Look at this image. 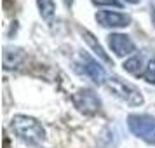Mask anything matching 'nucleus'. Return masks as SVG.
<instances>
[{"instance_id": "obj_1", "label": "nucleus", "mask_w": 155, "mask_h": 148, "mask_svg": "<svg viewBox=\"0 0 155 148\" xmlns=\"http://www.w3.org/2000/svg\"><path fill=\"white\" fill-rule=\"evenodd\" d=\"M12 133L26 145H40L45 140V129L37 119L30 115H14L11 120Z\"/></svg>"}, {"instance_id": "obj_2", "label": "nucleus", "mask_w": 155, "mask_h": 148, "mask_svg": "<svg viewBox=\"0 0 155 148\" xmlns=\"http://www.w3.org/2000/svg\"><path fill=\"white\" fill-rule=\"evenodd\" d=\"M105 85L115 98H119L120 101H124V103L129 105V106H141L145 103L143 92H141L136 85L129 84L126 80H122L120 77H108Z\"/></svg>"}, {"instance_id": "obj_3", "label": "nucleus", "mask_w": 155, "mask_h": 148, "mask_svg": "<svg viewBox=\"0 0 155 148\" xmlns=\"http://www.w3.org/2000/svg\"><path fill=\"white\" fill-rule=\"evenodd\" d=\"M127 127L129 131L145 141L147 145L155 146V117L150 113H131L127 115Z\"/></svg>"}, {"instance_id": "obj_4", "label": "nucleus", "mask_w": 155, "mask_h": 148, "mask_svg": "<svg viewBox=\"0 0 155 148\" xmlns=\"http://www.w3.org/2000/svg\"><path fill=\"white\" fill-rule=\"evenodd\" d=\"M75 68H77V71L80 75L91 78L92 82L98 85H103L106 82V78H108L105 70H103V66L98 63V59H94L89 52H84V51H80L77 54Z\"/></svg>"}, {"instance_id": "obj_5", "label": "nucleus", "mask_w": 155, "mask_h": 148, "mask_svg": "<svg viewBox=\"0 0 155 148\" xmlns=\"http://www.w3.org/2000/svg\"><path fill=\"white\" fill-rule=\"evenodd\" d=\"M71 103L77 108L80 113L84 115H96V113L101 112V99L98 98V94L87 87H82V89H77L75 94L71 96Z\"/></svg>"}, {"instance_id": "obj_6", "label": "nucleus", "mask_w": 155, "mask_h": 148, "mask_svg": "<svg viewBox=\"0 0 155 148\" xmlns=\"http://www.w3.org/2000/svg\"><path fill=\"white\" fill-rule=\"evenodd\" d=\"M94 19L99 26L103 28H127L131 25V16L126 14V12H117V11H98L94 14Z\"/></svg>"}, {"instance_id": "obj_7", "label": "nucleus", "mask_w": 155, "mask_h": 148, "mask_svg": "<svg viewBox=\"0 0 155 148\" xmlns=\"http://www.w3.org/2000/svg\"><path fill=\"white\" fill-rule=\"evenodd\" d=\"M108 38V47L117 58H131L136 52V44L126 33H110Z\"/></svg>"}, {"instance_id": "obj_8", "label": "nucleus", "mask_w": 155, "mask_h": 148, "mask_svg": "<svg viewBox=\"0 0 155 148\" xmlns=\"http://www.w3.org/2000/svg\"><path fill=\"white\" fill-rule=\"evenodd\" d=\"M26 59L25 51L19 47H5L4 49V68L5 70H14L19 68Z\"/></svg>"}, {"instance_id": "obj_9", "label": "nucleus", "mask_w": 155, "mask_h": 148, "mask_svg": "<svg viewBox=\"0 0 155 148\" xmlns=\"http://www.w3.org/2000/svg\"><path fill=\"white\" fill-rule=\"evenodd\" d=\"M78 31H80V35L84 37V40L87 42V45L92 49V52H94V54H96L101 61H105V63H108V64L112 63V58L106 54V51L103 49V45L98 42V38L92 35L89 30H87V28H78Z\"/></svg>"}, {"instance_id": "obj_10", "label": "nucleus", "mask_w": 155, "mask_h": 148, "mask_svg": "<svg viewBox=\"0 0 155 148\" xmlns=\"http://www.w3.org/2000/svg\"><path fill=\"white\" fill-rule=\"evenodd\" d=\"M122 66H124V70L129 71L131 75H134V77H141V75H143V71H145V66H147V64H143V56L134 54V56L127 58Z\"/></svg>"}, {"instance_id": "obj_11", "label": "nucleus", "mask_w": 155, "mask_h": 148, "mask_svg": "<svg viewBox=\"0 0 155 148\" xmlns=\"http://www.w3.org/2000/svg\"><path fill=\"white\" fill-rule=\"evenodd\" d=\"M37 7H38L42 19H45V21H51L56 14V2L54 0H37Z\"/></svg>"}, {"instance_id": "obj_12", "label": "nucleus", "mask_w": 155, "mask_h": 148, "mask_svg": "<svg viewBox=\"0 0 155 148\" xmlns=\"http://www.w3.org/2000/svg\"><path fill=\"white\" fill-rule=\"evenodd\" d=\"M141 78H143V80H147L148 84L155 85V58H152V59L147 63V66H145V71H143Z\"/></svg>"}, {"instance_id": "obj_13", "label": "nucleus", "mask_w": 155, "mask_h": 148, "mask_svg": "<svg viewBox=\"0 0 155 148\" xmlns=\"http://www.w3.org/2000/svg\"><path fill=\"white\" fill-rule=\"evenodd\" d=\"M94 5H98V7H103V5H115V7H119V2L117 0H91Z\"/></svg>"}, {"instance_id": "obj_14", "label": "nucleus", "mask_w": 155, "mask_h": 148, "mask_svg": "<svg viewBox=\"0 0 155 148\" xmlns=\"http://www.w3.org/2000/svg\"><path fill=\"white\" fill-rule=\"evenodd\" d=\"M150 11H152V12H150V14H152V23L155 25V0L150 2Z\"/></svg>"}, {"instance_id": "obj_15", "label": "nucleus", "mask_w": 155, "mask_h": 148, "mask_svg": "<svg viewBox=\"0 0 155 148\" xmlns=\"http://www.w3.org/2000/svg\"><path fill=\"white\" fill-rule=\"evenodd\" d=\"M122 2H126V4H131V5H136V4H140L141 0H122Z\"/></svg>"}, {"instance_id": "obj_16", "label": "nucleus", "mask_w": 155, "mask_h": 148, "mask_svg": "<svg viewBox=\"0 0 155 148\" xmlns=\"http://www.w3.org/2000/svg\"><path fill=\"white\" fill-rule=\"evenodd\" d=\"M4 148H11V141H9V138H7V136L4 138Z\"/></svg>"}, {"instance_id": "obj_17", "label": "nucleus", "mask_w": 155, "mask_h": 148, "mask_svg": "<svg viewBox=\"0 0 155 148\" xmlns=\"http://www.w3.org/2000/svg\"><path fill=\"white\" fill-rule=\"evenodd\" d=\"M64 5H66V7H71V5H73V0H64Z\"/></svg>"}]
</instances>
